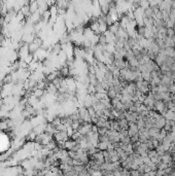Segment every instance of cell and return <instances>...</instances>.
I'll list each match as a JSON object with an SVG mask.
<instances>
[{
	"label": "cell",
	"instance_id": "1",
	"mask_svg": "<svg viewBox=\"0 0 175 176\" xmlns=\"http://www.w3.org/2000/svg\"><path fill=\"white\" fill-rule=\"evenodd\" d=\"M139 6L142 7L143 9H146L149 7V1L148 0H140V2H139Z\"/></svg>",
	"mask_w": 175,
	"mask_h": 176
},
{
	"label": "cell",
	"instance_id": "2",
	"mask_svg": "<svg viewBox=\"0 0 175 176\" xmlns=\"http://www.w3.org/2000/svg\"><path fill=\"white\" fill-rule=\"evenodd\" d=\"M167 36H170V37H174L175 36L173 28H167Z\"/></svg>",
	"mask_w": 175,
	"mask_h": 176
},
{
	"label": "cell",
	"instance_id": "3",
	"mask_svg": "<svg viewBox=\"0 0 175 176\" xmlns=\"http://www.w3.org/2000/svg\"><path fill=\"white\" fill-rule=\"evenodd\" d=\"M173 30H174V34H175V25H174V27H173Z\"/></svg>",
	"mask_w": 175,
	"mask_h": 176
}]
</instances>
